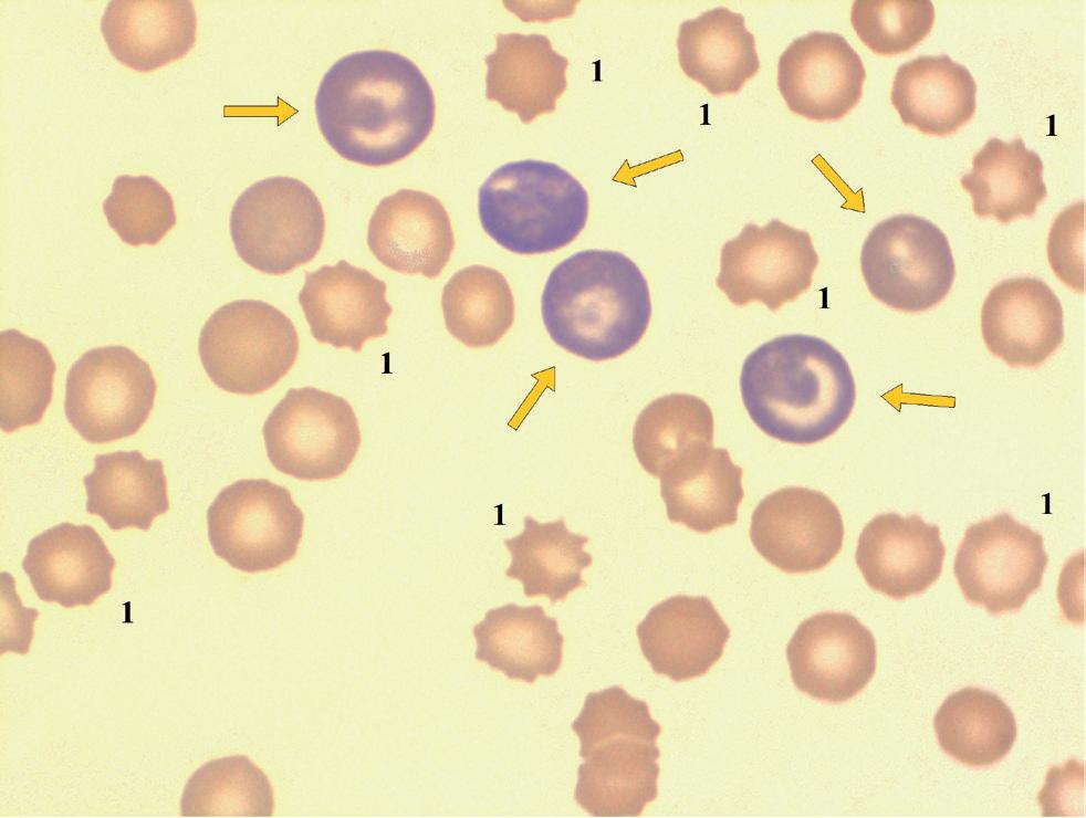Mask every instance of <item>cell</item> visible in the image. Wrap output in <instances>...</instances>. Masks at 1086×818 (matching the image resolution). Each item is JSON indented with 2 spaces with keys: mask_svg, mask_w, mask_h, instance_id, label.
I'll list each match as a JSON object with an SVG mask.
<instances>
[{
  "mask_svg": "<svg viewBox=\"0 0 1086 818\" xmlns=\"http://www.w3.org/2000/svg\"><path fill=\"white\" fill-rule=\"evenodd\" d=\"M668 518L698 533L732 525L743 499L742 469L727 449L708 447L678 462L660 478Z\"/></svg>",
  "mask_w": 1086,
  "mask_h": 818,
  "instance_id": "obj_27",
  "label": "cell"
},
{
  "mask_svg": "<svg viewBox=\"0 0 1086 818\" xmlns=\"http://www.w3.org/2000/svg\"><path fill=\"white\" fill-rule=\"evenodd\" d=\"M710 407L689 394H670L648 403L633 429V448L641 468L660 478L686 457L713 445Z\"/></svg>",
  "mask_w": 1086,
  "mask_h": 818,
  "instance_id": "obj_33",
  "label": "cell"
},
{
  "mask_svg": "<svg viewBox=\"0 0 1086 818\" xmlns=\"http://www.w3.org/2000/svg\"><path fill=\"white\" fill-rule=\"evenodd\" d=\"M472 631L476 659L511 680L533 683L561 667L564 637L556 618L546 616L539 605L492 608Z\"/></svg>",
  "mask_w": 1086,
  "mask_h": 818,
  "instance_id": "obj_25",
  "label": "cell"
},
{
  "mask_svg": "<svg viewBox=\"0 0 1086 818\" xmlns=\"http://www.w3.org/2000/svg\"><path fill=\"white\" fill-rule=\"evenodd\" d=\"M1043 536L1000 513L968 527L953 573L964 598L991 615L1020 610L1043 580Z\"/></svg>",
  "mask_w": 1086,
  "mask_h": 818,
  "instance_id": "obj_11",
  "label": "cell"
},
{
  "mask_svg": "<svg viewBox=\"0 0 1086 818\" xmlns=\"http://www.w3.org/2000/svg\"><path fill=\"white\" fill-rule=\"evenodd\" d=\"M484 59L485 97L515 113L523 124L553 113L567 87L568 60L544 34L499 33Z\"/></svg>",
  "mask_w": 1086,
  "mask_h": 818,
  "instance_id": "obj_24",
  "label": "cell"
},
{
  "mask_svg": "<svg viewBox=\"0 0 1086 818\" xmlns=\"http://www.w3.org/2000/svg\"><path fill=\"white\" fill-rule=\"evenodd\" d=\"M482 229L503 249L542 254L573 242L588 217V195L561 166L525 159L497 168L478 192Z\"/></svg>",
  "mask_w": 1086,
  "mask_h": 818,
  "instance_id": "obj_4",
  "label": "cell"
},
{
  "mask_svg": "<svg viewBox=\"0 0 1086 818\" xmlns=\"http://www.w3.org/2000/svg\"><path fill=\"white\" fill-rule=\"evenodd\" d=\"M588 537L571 532L564 518L540 523L523 518V531L504 539L511 563L505 576L519 580L526 597L545 596L552 604L563 601L585 585L582 571L593 557L584 549Z\"/></svg>",
  "mask_w": 1086,
  "mask_h": 818,
  "instance_id": "obj_31",
  "label": "cell"
},
{
  "mask_svg": "<svg viewBox=\"0 0 1086 818\" xmlns=\"http://www.w3.org/2000/svg\"><path fill=\"white\" fill-rule=\"evenodd\" d=\"M944 556L938 525L916 514L884 513L863 528L855 560L871 589L900 600L932 586L941 575Z\"/></svg>",
  "mask_w": 1086,
  "mask_h": 818,
  "instance_id": "obj_18",
  "label": "cell"
},
{
  "mask_svg": "<svg viewBox=\"0 0 1086 818\" xmlns=\"http://www.w3.org/2000/svg\"><path fill=\"white\" fill-rule=\"evenodd\" d=\"M574 798L595 817L640 816L658 795L660 751L656 741L617 736L579 755Z\"/></svg>",
  "mask_w": 1086,
  "mask_h": 818,
  "instance_id": "obj_22",
  "label": "cell"
},
{
  "mask_svg": "<svg viewBox=\"0 0 1086 818\" xmlns=\"http://www.w3.org/2000/svg\"><path fill=\"white\" fill-rule=\"evenodd\" d=\"M657 674L672 681L706 674L722 657L730 629L704 596L676 595L655 605L636 629Z\"/></svg>",
  "mask_w": 1086,
  "mask_h": 818,
  "instance_id": "obj_20",
  "label": "cell"
},
{
  "mask_svg": "<svg viewBox=\"0 0 1086 818\" xmlns=\"http://www.w3.org/2000/svg\"><path fill=\"white\" fill-rule=\"evenodd\" d=\"M581 744L579 755L617 736L657 741L661 726L651 717L648 704L614 685L586 695L581 713L572 723Z\"/></svg>",
  "mask_w": 1086,
  "mask_h": 818,
  "instance_id": "obj_39",
  "label": "cell"
},
{
  "mask_svg": "<svg viewBox=\"0 0 1086 818\" xmlns=\"http://www.w3.org/2000/svg\"><path fill=\"white\" fill-rule=\"evenodd\" d=\"M985 346L1010 367L1035 368L1064 340V312L1052 289L1030 276L1006 279L988 294L981 311Z\"/></svg>",
  "mask_w": 1086,
  "mask_h": 818,
  "instance_id": "obj_17",
  "label": "cell"
},
{
  "mask_svg": "<svg viewBox=\"0 0 1086 818\" xmlns=\"http://www.w3.org/2000/svg\"><path fill=\"white\" fill-rule=\"evenodd\" d=\"M960 183L971 196L977 217H992L1003 224L1033 217L1047 197L1043 161L1020 137L1010 143L989 139Z\"/></svg>",
  "mask_w": 1086,
  "mask_h": 818,
  "instance_id": "obj_30",
  "label": "cell"
},
{
  "mask_svg": "<svg viewBox=\"0 0 1086 818\" xmlns=\"http://www.w3.org/2000/svg\"><path fill=\"white\" fill-rule=\"evenodd\" d=\"M315 116L337 155L380 167L403 160L427 139L436 103L428 80L410 59L364 50L342 56L323 75Z\"/></svg>",
  "mask_w": 1086,
  "mask_h": 818,
  "instance_id": "obj_1",
  "label": "cell"
},
{
  "mask_svg": "<svg viewBox=\"0 0 1086 818\" xmlns=\"http://www.w3.org/2000/svg\"><path fill=\"white\" fill-rule=\"evenodd\" d=\"M230 233L240 259L272 275L312 261L325 233L323 207L303 181L274 176L248 187L230 213Z\"/></svg>",
  "mask_w": 1086,
  "mask_h": 818,
  "instance_id": "obj_6",
  "label": "cell"
},
{
  "mask_svg": "<svg viewBox=\"0 0 1086 818\" xmlns=\"http://www.w3.org/2000/svg\"><path fill=\"white\" fill-rule=\"evenodd\" d=\"M552 340L584 359L617 358L635 347L651 317L648 282L627 255L584 250L550 273L541 298Z\"/></svg>",
  "mask_w": 1086,
  "mask_h": 818,
  "instance_id": "obj_3",
  "label": "cell"
},
{
  "mask_svg": "<svg viewBox=\"0 0 1086 818\" xmlns=\"http://www.w3.org/2000/svg\"><path fill=\"white\" fill-rule=\"evenodd\" d=\"M274 795L268 776L247 756L209 761L188 779L182 817H270Z\"/></svg>",
  "mask_w": 1086,
  "mask_h": 818,
  "instance_id": "obj_35",
  "label": "cell"
},
{
  "mask_svg": "<svg viewBox=\"0 0 1086 818\" xmlns=\"http://www.w3.org/2000/svg\"><path fill=\"white\" fill-rule=\"evenodd\" d=\"M677 49L683 73L714 96L738 93L760 70L755 39L744 17L725 7L683 21Z\"/></svg>",
  "mask_w": 1086,
  "mask_h": 818,
  "instance_id": "obj_28",
  "label": "cell"
},
{
  "mask_svg": "<svg viewBox=\"0 0 1086 818\" xmlns=\"http://www.w3.org/2000/svg\"><path fill=\"white\" fill-rule=\"evenodd\" d=\"M112 55L138 72H152L184 57L197 36L189 0H113L101 19Z\"/></svg>",
  "mask_w": 1086,
  "mask_h": 818,
  "instance_id": "obj_23",
  "label": "cell"
},
{
  "mask_svg": "<svg viewBox=\"0 0 1086 818\" xmlns=\"http://www.w3.org/2000/svg\"><path fill=\"white\" fill-rule=\"evenodd\" d=\"M1084 201L1064 209L1048 235L1047 256L1055 275L1071 290L1084 293Z\"/></svg>",
  "mask_w": 1086,
  "mask_h": 818,
  "instance_id": "obj_40",
  "label": "cell"
},
{
  "mask_svg": "<svg viewBox=\"0 0 1086 818\" xmlns=\"http://www.w3.org/2000/svg\"><path fill=\"white\" fill-rule=\"evenodd\" d=\"M940 747L968 766L984 767L1000 762L1017 735L1014 714L993 692L963 688L950 694L933 719Z\"/></svg>",
  "mask_w": 1086,
  "mask_h": 818,
  "instance_id": "obj_32",
  "label": "cell"
},
{
  "mask_svg": "<svg viewBox=\"0 0 1086 818\" xmlns=\"http://www.w3.org/2000/svg\"><path fill=\"white\" fill-rule=\"evenodd\" d=\"M262 433L272 465L305 481L342 475L361 445L349 402L314 387L288 390L264 421Z\"/></svg>",
  "mask_w": 1086,
  "mask_h": 818,
  "instance_id": "obj_9",
  "label": "cell"
},
{
  "mask_svg": "<svg viewBox=\"0 0 1086 818\" xmlns=\"http://www.w3.org/2000/svg\"><path fill=\"white\" fill-rule=\"evenodd\" d=\"M441 307L448 332L470 348L497 344L511 328L515 305L511 287L499 271L470 265L446 283Z\"/></svg>",
  "mask_w": 1086,
  "mask_h": 818,
  "instance_id": "obj_34",
  "label": "cell"
},
{
  "mask_svg": "<svg viewBox=\"0 0 1086 818\" xmlns=\"http://www.w3.org/2000/svg\"><path fill=\"white\" fill-rule=\"evenodd\" d=\"M109 227L129 245L157 244L176 223L171 195L147 175H121L103 202Z\"/></svg>",
  "mask_w": 1086,
  "mask_h": 818,
  "instance_id": "obj_37",
  "label": "cell"
},
{
  "mask_svg": "<svg viewBox=\"0 0 1086 818\" xmlns=\"http://www.w3.org/2000/svg\"><path fill=\"white\" fill-rule=\"evenodd\" d=\"M156 389L149 365L132 349L119 345L93 348L69 370L65 416L87 442L124 439L146 422Z\"/></svg>",
  "mask_w": 1086,
  "mask_h": 818,
  "instance_id": "obj_10",
  "label": "cell"
},
{
  "mask_svg": "<svg viewBox=\"0 0 1086 818\" xmlns=\"http://www.w3.org/2000/svg\"><path fill=\"white\" fill-rule=\"evenodd\" d=\"M1 409L4 432L39 423L51 402L55 363L46 346L17 329L0 333Z\"/></svg>",
  "mask_w": 1086,
  "mask_h": 818,
  "instance_id": "obj_36",
  "label": "cell"
},
{
  "mask_svg": "<svg viewBox=\"0 0 1086 818\" xmlns=\"http://www.w3.org/2000/svg\"><path fill=\"white\" fill-rule=\"evenodd\" d=\"M115 564L92 526L65 522L30 541L22 568L41 600L75 608L109 591Z\"/></svg>",
  "mask_w": 1086,
  "mask_h": 818,
  "instance_id": "obj_21",
  "label": "cell"
},
{
  "mask_svg": "<svg viewBox=\"0 0 1086 818\" xmlns=\"http://www.w3.org/2000/svg\"><path fill=\"white\" fill-rule=\"evenodd\" d=\"M202 366L220 389L252 396L272 388L292 368L299 336L292 321L259 300L219 307L203 325L198 343Z\"/></svg>",
  "mask_w": 1086,
  "mask_h": 818,
  "instance_id": "obj_5",
  "label": "cell"
},
{
  "mask_svg": "<svg viewBox=\"0 0 1086 818\" xmlns=\"http://www.w3.org/2000/svg\"><path fill=\"white\" fill-rule=\"evenodd\" d=\"M386 292L384 281L341 260L305 273L299 303L319 343L361 352L388 332L393 307Z\"/></svg>",
  "mask_w": 1086,
  "mask_h": 818,
  "instance_id": "obj_16",
  "label": "cell"
},
{
  "mask_svg": "<svg viewBox=\"0 0 1086 818\" xmlns=\"http://www.w3.org/2000/svg\"><path fill=\"white\" fill-rule=\"evenodd\" d=\"M818 261L807 231L779 219L746 223L722 245L716 284L735 306L761 302L776 312L811 287Z\"/></svg>",
  "mask_w": 1086,
  "mask_h": 818,
  "instance_id": "obj_12",
  "label": "cell"
},
{
  "mask_svg": "<svg viewBox=\"0 0 1086 818\" xmlns=\"http://www.w3.org/2000/svg\"><path fill=\"white\" fill-rule=\"evenodd\" d=\"M794 685L813 699L846 702L870 682L877 665L871 631L848 612L825 611L802 621L786 647Z\"/></svg>",
  "mask_w": 1086,
  "mask_h": 818,
  "instance_id": "obj_13",
  "label": "cell"
},
{
  "mask_svg": "<svg viewBox=\"0 0 1086 818\" xmlns=\"http://www.w3.org/2000/svg\"><path fill=\"white\" fill-rule=\"evenodd\" d=\"M83 483L87 513L102 517L113 531H148L169 510L163 462L136 450L95 455L94 469Z\"/></svg>",
  "mask_w": 1086,
  "mask_h": 818,
  "instance_id": "obj_29",
  "label": "cell"
},
{
  "mask_svg": "<svg viewBox=\"0 0 1086 818\" xmlns=\"http://www.w3.org/2000/svg\"><path fill=\"white\" fill-rule=\"evenodd\" d=\"M750 538L756 552L787 574L826 567L840 552L844 523L824 493L802 486L766 495L752 513Z\"/></svg>",
  "mask_w": 1086,
  "mask_h": 818,
  "instance_id": "obj_14",
  "label": "cell"
},
{
  "mask_svg": "<svg viewBox=\"0 0 1086 818\" xmlns=\"http://www.w3.org/2000/svg\"><path fill=\"white\" fill-rule=\"evenodd\" d=\"M850 22L875 54L894 56L910 51L930 33L934 7L929 0H857Z\"/></svg>",
  "mask_w": 1086,
  "mask_h": 818,
  "instance_id": "obj_38",
  "label": "cell"
},
{
  "mask_svg": "<svg viewBox=\"0 0 1086 818\" xmlns=\"http://www.w3.org/2000/svg\"><path fill=\"white\" fill-rule=\"evenodd\" d=\"M860 269L870 294L904 313L938 305L956 275L947 235L915 214H897L877 223L864 241Z\"/></svg>",
  "mask_w": 1086,
  "mask_h": 818,
  "instance_id": "obj_7",
  "label": "cell"
},
{
  "mask_svg": "<svg viewBox=\"0 0 1086 818\" xmlns=\"http://www.w3.org/2000/svg\"><path fill=\"white\" fill-rule=\"evenodd\" d=\"M977 83L948 55H921L896 72L890 93L904 124L931 136L957 132L974 115Z\"/></svg>",
  "mask_w": 1086,
  "mask_h": 818,
  "instance_id": "obj_26",
  "label": "cell"
},
{
  "mask_svg": "<svg viewBox=\"0 0 1086 818\" xmlns=\"http://www.w3.org/2000/svg\"><path fill=\"white\" fill-rule=\"evenodd\" d=\"M207 526L219 558L255 574L294 558L304 516L286 487L265 479H244L219 492L207 511Z\"/></svg>",
  "mask_w": 1086,
  "mask_h": 818,
  "instance_id": "obj_8",
  "label": "cell"
},
{
  "mask_svg": "<svg viewBox=\"0 0 1086 818\" xmlns=\"http://www.w3.org/2000/svg\"><path fill=\"white\" fill-rule=\"evenodd\" d=\"M866 71L858 53L834 32L795 39L777 62V87L794 114L815 122L844 117L860 101Z\"/></svg>",
  "mask_w": 1086,
  "mask_h": 818,
  "instance_id": "obj_15",
  "label": "cell"
},
{
  "mask_svg": "<svg viewBox=\"0 0 1086 818\" xmlns=\"http://www.w3.org/2000/svg\"><path fill=\"white\" fill-rule=\"evenodd\" d=\"M367 243L386 268L436 279L450 260L455 235L439 199L420 190L400 189L376 207Z\"/></svg>",
  "mask_w": 1086,
  "mask_h": 818,
  "instance_id": "obj_19",
  "label": "cell"
},
{
  "mask_svg": "<svg viewBox=\"0 0 1086 818\" xmlns=\"http://www.w3.org/2000/svg\"><path fill=\"white\" fill-rule=\"evenodd\" d=\"M740 391L755 426L792 444L829 438L856 400L845 357L825 339L806 334L781 335L751 352L741 368Z\"/></svg>",
  "mask_w": 1086,
  "mask_h": 818,
  "instance_id": "obj_2",
  "label": "cell"
}]
</instances>
